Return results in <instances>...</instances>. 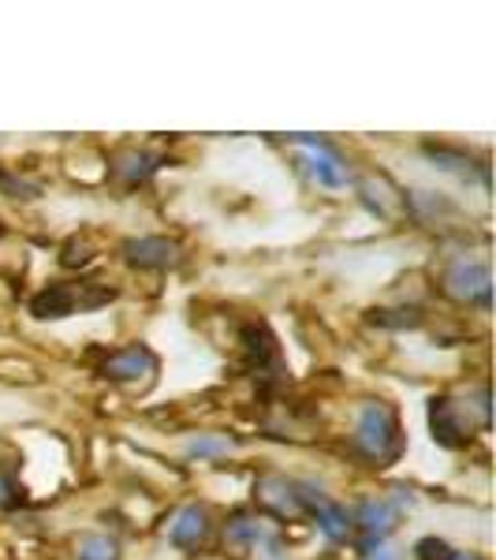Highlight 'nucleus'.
Wrapping results in <instances>:
<instances>
[{
    "label": "nucleus",
    "instance_id": "f257e3e1",
    "mask_svg": "<svg viewBox=\"0 0 496 560\" xmlns=\"http://www.w3.org/2000/svg\"><path fill=\"white\" fill-rule=\"evenodd\" d=\"M403 427L392 404L366 400L355 415V430H351V448L366 459L369 467H392L403 456Z\"/></svg>",
    "mask_w": 496,
    "mask_h": 560
},
{
    "label": "nucleus",
    "instance_id": "f03ea898",
    "mask_svg": "<svg viewBox=\"0 0 496 560\" xmlns=\"http://www.w3.org/2000/svg\"><path fill=\"white\" fill-rule=\"evenodd\" d=\"M116 292L113 288H102V284H71V280H57V284H45L38 295L31 300V314L42 322H57V318H68V314H79V311H97V306L113 303Z\"/></svg>",
    "mask_w": 496,
    "mask_h": 560
},
{
    "label": "nucleus",
    "instance_id": "7ed1b4c3",
    "mask_svg": "<svg viewBox=\"0 0 496 560\" xmlns=\"http://www.w3.org/2000/svg\"><path fill=\"white\" fill-rule=\"evenodd\" d=\"M440 288H445L448 300L489 311V261L485 258L448 261L445 273H440Z\"/></svg>",
    "mask_w": 496,
    "mask_h": 560
},
{
    "label": "nucleus",
    "instance_id": "20e7f679",
    "mask_svg": "<svg viewBox=\"0 0 496 560\" xmlns=\"http://www.w3.org/2000/svg\"><path fill=\"white\" fill-rule=\"evenodd\" d=\"M157 374V355L146 348V345H128V348H116L108 351L102 359V377L113 385H128V388H139L153 382Z\"/></svg>",
    "mask_w": 496,
    "mask_h": 560
},
{
    "label": "nucleus",
    "instance_id": "39448f33",
    "mask_svg": "<svg viewBox=\"0 0 496 560\" xmlns=\"http://www.w3.org/2000/svg\"><path fill=\"white\" fill-rule=\"evenodd\" d=\"M429 430L433 441L445 448H459L471 441L474 422H471V408L456 396H433L429 400Z\"/></svg>",
    "mask_w": 496,
    "mask_h": 560
},
{
    "label": "nucleus",
    "instance_id": "423d86ee",
    "mask_svg": "<svg viewBox=\"0 0 496 560\" xmlns=\"http://www.w3.org/2000/svg\"><path fill=\"white\" fill-rule=\"evenodd\" d=\"M120 255L131 269L142 273H161V269H173L184 258V247L168 236H134L120 243Z\"/></svg>",
    "mask_w": 496,
    "mask_h": 560
},
{
    "label": "nucleus",
    "instance_id": "0eeeda50",
    "mask_svg": "<svg viewBox=\"0 0 496 560\" xmlns=\"http://www.w3.org/2000/svg\"><path fill=\"white\" fill-rule=\"evenodd\" d=\"M299 501H303V512H310L318 520V530L329 541H344L351 535V512L344 504H336L321 486L314 482H299Z\"/></svg>",
    "mask_w": 496,
    "mask_h": 560
},
{
    "label": "nucleus",
    "instance_id": "6e6552de",
    "mask_svg": "<svg viewBox=\"0 0 496 560\" xmlns=\"http://www.w3.org/2000/svg\"><path fill=\"white\" fill-rule=\"evenodd\" d=\"M351 527L363 530L366 546H381V541L400 527V501H392V497H366V501H358V509L351 512Z\"/></svg>",
    "mask_w": 496,
    "mask_h": 560
},
{
    "label": "nucleus",
    "instance_id": "1a4fd4ad",
    "mask_svg": "<svg viewBox=\"0 0 496 560\" xmlns=\"http://www.w3.org/2000/svg\"><path fill=\"white\" fill-rule=\"evenodd\" d=\"M255 501L269 512V516H281V520L303 516L299 482H287L281 475H261L255 482Z\"/></svg>",
    "mask_w": 496,
    "mask_h": 560
},
{
    "label": "nucleus",
    "instance_id": "9d476101",
    "mask_svg": "<svg viewBox=\"0 0 496 560\" xmlns=\"http://www.w3.org/2000/svg\"><path fill=\"white\" fill-rule=\"evenodd\" d=\"M243 348H247V359L250 366L258 370L261 377H276L284 370L281 363V348H276L273 332H269V325H247V332H243Z\"/></svg>",
    "mask_w": 496,
    "mask_h": 560
},
{
    "label": "nucleus",
    "instance_id": "9b49d317",
    "mask_svg": "<svg viewBox=\"0 0 496 560\" xmlns=\"http://www.w3.org/2000/svg\"><path fill=\"white\" fill-rule=\"evenodd\" d=\"M113 176L120 179L123 187H139V184H146V179L157 173V165H161V158L157 153H150V150H142V147H123V150H116L113 153Z\"/></svg>",
    "mask_w": 496,
    "mask_h": 560
},
{
    "label": "nucleus",
    "instance_id": "f8f14e48",
    "mask_svg": "<svg viewBox=\"0 0 496 560\" xmlns=\"http://www.w3.org/2000/svg\"><path fill=\"white\" fill-rule=\"evenodd\" d=\"M205 535H210V512H205L202 504H184L173 516V523H168V541H173L176 549L202 546Z\"/></svg>",
    "mask_w": 496,
    "mask_h": 560
},
{
    "label": "nucleus",
    "instance_id": "ddd939ff",
    "mask_svg": "<svg viewBox=\"0 0 496 560\" xmlns=\"http://www.w3.org/2000/svg\"><path fill=\"white\" fill-rule=\"evenodd\" d=\"M310 176L318 179L321 187H329V191H340V187H347V165L344 158H340L336 150L329 147L324 139H318L310 147Z\"/></svg>",
    "mask_w": 496,
    "mask_h": 560
},
{
    "label": "nucleus",
    "instance_id": "4468645a",
    "mask_svg": "<svg viewBox=\"0 0 496 560\" xmlns=\"http://www.w3.org/2000/svg\"><path fill=\"white\" fill-rule=\"evenodd\" d=\"M224 538L232 546H276L273 530L261 516H232V523L224 527Z\"/></svg>",
    "mask_w": 496,
    "mask_h": 560
},
{
    "label": "nucleus",
    "instance_id": "2eb2a0df",
    "mask_svg": "<svg viewBox=\"0 0 496 560\" xmlns=\"http://www.w3.org/2000/svg\"><path fill=\"white\" fill-rule=\"evenodd\" d=\"M422 150H426V158L437 168H445V173H456V176H463V179L471 176L474 168H477V173H489V165H485V161H477V165H474L471 153H459L452 147H437V142H426Z\"/></svg>",
    "mask_w": 496,
    "mask_h": 560
},
{
    "label": "nucleus",
    "instance_id": "dca6fc26",
    "mask_svg": "<svg viewBox=\"0 0 496 560\" xmlns=\"http://www.w3.org/2000/svg\"><path fill=\"white\" fill-rule=\"evenodd\" d=\"M75 560H120V541L108 535H83L75 546Z\"/></svg>",
    "mask_w": 496,
    "mask_h": 560
},
{
    "label": "nucleus",
    "instance_id": "f3484780",
    "mask_svg": "<svg viewBox=\"0 0 496 560\" xmlns=\"http://www.w3.org/2000/svg\"><path fill=\"white\" fill-rule=\"evenodd\" d=\"M228 453H232V441L228 438L198 433L194 441H187V456H191V459H216V456H228Z\"/></svg>",
    "mask_w": 496,
    "mask_h": 560
},
{
    "label": "nucleus",
    "instance_id": "a211bd4d",
    "mask_svg": "<svg viewBox=\"0 0 496 560\" xmlns=\"http://www.w3.org/2000/svg\"><path fill=\"white\" fill-rule=\"evenodd\" d=\"M448 553H452V546L440 538H422L414 541V557L418 560H448Z\"/></svg>",
    "mask_w": 496,
    "mask_h": 560
},
{
    "label": "nucleus",
    "instance_id": "6ab92c4d",
    "mask_svg": "<svg viewBox=\"0 0 496 560\" xmlns=\"http://www.w3.org/2000/svg\"><path fill=\"white\" fill-rule=\"evenodd\" d=\"M448 560H482V557H477V553H459V549H452Z\"/></svg>",
    "mask_w": 496,
    "mask_h": 560
}]
</instances>
